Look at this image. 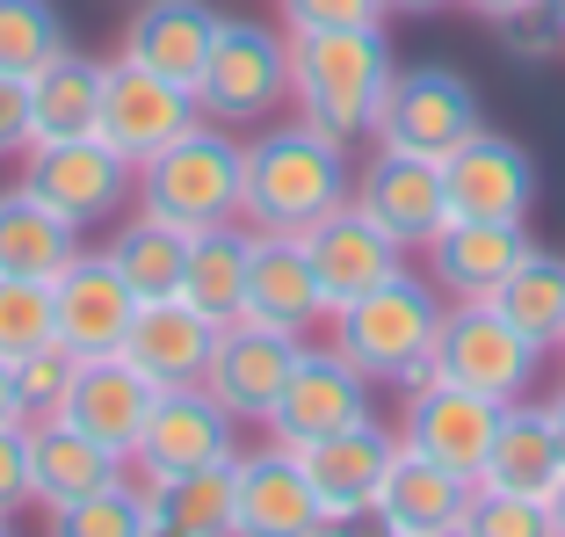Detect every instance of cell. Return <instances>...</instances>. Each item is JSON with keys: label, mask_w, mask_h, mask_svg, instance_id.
I'll list each match as a JSON object with an SVG mask.
<instances>
[{"label": "cell", "mask_w": 565, "mask_h": 537, "mask_svg": "<svg viewBox=\"0 0 565 537\" xmlns=\"http://www.w3.org/2000/svg\"><path fill=\"white\" fill-rule=\"evenodd\" d=\"M58 51H73V36H66V15L51 0H0V73L8 81L44 73Z\"/></svg>", "instance_id": "34"}, {"label": "cell", "mask_w": 565, "mask_h": 537, "mask_svg": "<svg viewBox=\"0 0 565 537\" xmlns=\"http://www.w3.org/2000/svg\"><path fill=\"white\" fill-rule=\"evenodd\" d=\"M152 400H160V386L117 349V356H81V364H73V386H66V400H58V414H66L73 429H87L95 443H109V451L131 465Z\"/></svg>", "instance_id": "21"}, {"label": "cell", "mask_w": 565, "mask_h": 537, "mask_svg": "<svg viewBox=\"0 0 565 537\" xmlns=\"http://www.w3.org/2000/svg\"><path fill=\"white\" fill-rule=\"evenodd\" d=\"M22 189L44 197L58 219L87 225H109L131 211L138 197V168L124 160L102 131H81V138H44V146H22Z\"/></svg>", "instance_id": "6"}, {"label": "cell", "mask_w": 565, "mask_h": 537, "mask_svg": "<svg viewBox=\"0 0 565 537\" xmlns=\"http://www.w3.org/2000/svg\"><path fill=\"white\" fill-rule=\"evenodd\" d=\"M22 87H30V146L95 131V117H102V59L58 51V59H51L44 73H30Z\"/></svg>", "instance_id": "30"}, {"label": "cell", "mask_w": 565, "mask_h": 537, "mask_svg": "<svg viewBox=\"0 0 565 537\" xmlns=\"http://www.w3.org/2000/svg\"><path fill=\"white\" fill-rule=\"evenodd\" d=\"M370 392H377V378H363V370L333 349V341H327V349H312V341H305L262 429L276 443H290V451H298V443H312V436H333V429H349V421L377 414V407H370Z\"/></svg>", "instance_id": "12"}, {"label": "cell", "mask_w": 565, "mask_h": 537, "mask_svg": "<svg viewBox=\"0 0 565 537\" xmlns=\"http://www.w3.org/2000/svg\"><path fill=\"white\" fill-rule=\"evenodd\" d=\"M282 30H349V22H384V0H276Z\"/></svg>", "instance_id": "40"}, {"label": "cell", "mask_w": 565, "mask_h": 537, "mask_svg": "<svg viewBox=\"0 0 565 537\" xmlns=\"http://www.w3.org/2000/svg\"><path fill=\"white\" fill-rule=\"evenodd\" d=\"M239 197H247V138H233V124L196 117L182 138H167L152 160H138V211L203 233V225L239 219Z\"/></svg>", "instance_id": "4"}, {"label": "cell", "mask_w": 565, "mask_h": 537, "mask_svg": "<svg viewBox=\"0 0 565 537\" xmlns=\"http://www.w3.org/2000/svg\"><path fill=\"white\" fill-rule=\"evenodd\" d=\"M247 262H254V225L247 219H225V225L189 233L182 298L196 305V313H211L217 327H225V319H239V305H247Z\"/></svg>", "instance_id": "29"}, {"label": "cell", "mask_w": 565, "mask_h": 537, "mask_svg": "<svg viewBox=\"0 0 565 537\" xmlns=\"http://www.w3.org/2000/svg\"><path fill=\"white\" fill-rule=\"evenodd\" d=\"M196 117H203L196 87L167 81V73L138 66V59H124V51H117V59H102V117H95V131L109 138L131 168L152 160L167 138H182Z\"/></svg>", "instance_id": "10"}, {"label": "cell", "mask_w": 565, "mask_h": 537, "mask_svg": "<svg viewBox=\"0 0 565 537\" xmlns=\"http://www.w3.org/2000/svg\"><path fill=\"white\" fill-rule=\"evenodd\" d=\"M479 124H486L479 87H471L457 66H399L392 87H384V109H377L370 146L435 152V160H443V152H457Z\"/></svg>", "instance_id": "8"}, {"label": "cell", "mask_w": 565, "mask_h": 537, "mask_svg": "<svg viewBox=\"0 0 565 537\" xmlns=\"http://www.w3.org/2000/svg\"><path fill=\"white\" fill-rule=\"evenodd\" d=\"M443 182H449V219H530L536 160L522 138L479 124L457 152H443Z\"/></svg>", "instance_id": "18"}, {"label": "cell", "mask_w": 565, "mask_h": 537, "mask_svg": "<svg viewBox=\"0 0 565 537\" xmlns=\"http://www.w3.org/2000/svg\"><path fill=\"white\" fill-rule=\"evenodd\" d=\"M471 537H551V508L530 494H471Z\"/></svg>", "instance_id": "38"}, {"label": "cell", "mask_w": 565, "mask_h": 537, "mask_svg": "<svg viewBox=\"0 0 565 537\" xmlns=\"http://www.w3.org/2000/svg\"><path fill=\"white\" fill-rule=\"evenodd\" d=\"M558 356H565V349H558Z\"/></svg>", "instance_id": "50"}, {"label": "cell", "mask_w": 565, "mask_h": 537, "mask_svg": "<svg viewBox=\"0 0 565 537\" xmlns=\"http://www.w3.org/2000/svg\"><path fill=\"white\" fill-rule=\"evenodd\" d=\"M73 364H81V356L58 349V341H44V349L22 356V364H15L22 414H58V400H66V386H73Z\"/></svg>", "instance_id": "39"}, {"label": "cell", "mask_w": 565, "mask_h": 537, "mask_svg": "<svg viewBox=\"0 0 565 537\" xmlns=\"http://www.w3.org/2000/svg\"><path fill=\"white\" fill-rule=\"evenodd\" d=\"M298 240H305V254H312L319 291H327V319L341 313L349 298H363V291H377L384 276H399V268H406V248L370 219L363 203H333L327 219H312Z\"/></svg>", "instance_id": "16"}, {"label": "cell", "mask_w": 565, "mask_h": 537, "mask_svg": "<svg viewBox=\"0 0 565 537\" xmlns=\"http://www.w3.org/2000/svg\"><path fill=\"white\" fill-rule=\"evenodd\" d=\"M239 457V414L217 400L211 386H160L146 429H138L131 465L146 480H174V472H203V465H233Z\"/></svg>", "instance_id": "9"}, {"label": "cell", "mask_w": 565, "mask_h": 537, "mask_svg": "<svg viewBox=\"0 0 565 537\" xmlns=\"http://www.w3.org/2000/svg\"><path fill=\"white\" fill-rule=\"evenodd\" d=\"M392 451H399V429H384L377 414L349 421V429H333V436L298 443L319 502H327V530L370 523V502H377V480H384V465H392Z\"/></svg>", "instance_id": "19"}, {"label": "cell", "mask_w": 565, "mask_h": 537, "mask_svg": "<svg viewBox=\"0 0 565 537\" xmlns=\"http://www.w3.org/2000/svg\"><path fill=\"white\" fill-rule=\"evenodd\" d=\"M392 15H443V8H457V0H384Z\"/></svg>", "instance_id": "44"}, {"label": "cell", "mask_w": 565, "mask_h": 537, "mask_svg": "<svg viewBox=\"0 0 565 537\" xmlns=\"http://www.w3.org/2000/svg\"><path fill=\"white\" fill-rule=\"evenodd\" d=\"M493 36H500L508 59H522V66H544V59H558V51H565V22L551 15L544 0H522L515 15H500Z\"/></svg>", "instance_id": "37"}, {"label": "cell", "mask_w": 565, "mask_h": 537, "mask_svg": "<svg viewBox=\"0 0 565 537\" xmlns=\"http://www.w3.org/2000/svg\"><path fill=\"white\" fill-rule=\"evenodd\" d=\"M117 472H124V457L109 443H95L87 429H73L66 414H30V502L44 516L81 502V494H95Z\"/></svg>", "instance_id": "27"}, {"label": "cell", "mask_w": 565, "mask_h": 537, "mask_svg": "<svg viewBox=\"0 0 565 537\" xmlns=\"http://www.w3.org/2000/svg\"><path fill=\"white\" fill-rule=\"evenodd\" d=\"M247 319L268 327H290V335H312L327 319V291L312 276V254L298 233H254V262H247Z\"/></svg>", "instance_id": "26"}, {"label": "cell", "mask_w": 565, "mask_h": 537, "mask_svg": "<svg viewBox=\"0 0 565 537\" xmlns=\"http://www.w3.org/2000/svg\"><path fill=\"white\" fill-rule=\"evenodd\" d=\"M471 494H479V480H465V472H449V465H435V457L399 443L392 465H384V480H377L370 523L384 537H465Z\"/></svg>", "instance_id": "15"}, {"label": "cell", "mask_w": 565, "mask_h": 537, "mask_svg": "<svg viewBox=\"0 0 565 537\" xmlns=\"http://www.w3.org/2000/svg\"><path fill=\"white\" fill-rule=\"evenodd\" d=\"M349 203H363L384 233L399 240L406 254H420L435 233L449 225V182H443V160L435 152H399V146H377L355 168Z\"/></svg>", "instance_id": "13"}, {"label": "cell", "mask_w": 565, "mask_h": 537, "mask_svg": "<svg viewBox=\"0 0 565 537\" xmlns=\"http://www.w3.org/2000/svg\"><path fill=\"white\" fill-rule=\"evenodd\" d=\"M457 8H471V15H486V22H500V15H515L522 0H457Z\"/></svg>", "instance_id": "45"}, {"label": "cell", "mask_w": 565, "mask_h": 537, "mask_svg": "<svg viewBox=\"0 0 565 537\" xmlns=\"http://www.w3.org/2000/svg\"><path fill=\"white\" fill-rule=\"evenodd\" d=\"M30 502V421H0V508Z\"/></svg>", "instance_id": "41"}, {"label": "cell", "mask_w": 565, "mask_h": 537, "mask_svg": "<svg viewBox=\"0 0 565 537\" xmlns=\"http://www.w3.org/2000/svg\"><path fill=\"white\" fill-rule=\"evenodd\" d=\"M217 30H225V15H217L211 0H138L131 22H124V59H138V66L167 73V81L196 87Z\"/></svg>", "instance_id": "24"}, {"label": "cell", "mask_w": 565, "mask_h": 537, "mask_svg": "<svg viewBox=\"0 0 565 537\" xmlns=\"http://www.w3.org/2000/svg\"><path fill=\"white\" fill-rule=\"evenodd\" d=\"M565 472V443H558V421H551V400H508L493 429V451L479 465V487L486 494H530L544 502Z\"/></svg>", "instance_id": "25"}, {"label": "cell", "mask_w": 565, "mask_h": 537, "mask_svg": "<svg viewBox=\"0 0 565 537\" xmlns=\"http://www.w3.org/2000/svg\"><path fill=\"white\" fill-rule=\"evenodd\" d=\"M102 254H109V268L131 284V298H174V291H182V262H189V233L131 203Z\"/></svg>", "instance_id": "31"}, {"label": "cell", "mask_w": 565, "mask_h": 537, "mask_svg": "<svg viewBox=\"0 0 565 537\" xmlns=\"http://www.w3.org/2000/svg\"><path fill=\"white\" fill-rule=\"evenodd\" d=\"M51 530L66 537H152V508H146V480H102L95 494L51 508Z\"/></svg>", "instance_id": "35"}, {"label": "cell", "mask_w": 565, "mask_h": 537, "mask_svg": "<svg viewBox=\"0 0 565 537\" xmlns=\"http://www.w3.org/2000/svg\"><path fill=\"white\" fill-rule=\"evenodd\" d=\"M290 102V59H282V30L247 15H225L211 59L196 73V109L211 124H268Z\"/></svg>", "instance_id": "7"}, {"label": "cell", "mask_w": 565, "mask_h": 537, "mask_svg": "<svg viewBox=\"0 0 565 537\" xmlns=\"http://www.w3.org/2000/svg\"><path fill=\"white\" fill-rule=\"evenodd\" d=\"M349 146L327 131H312L305 117L290 124H262L247 138V197L239 219L254 233H305L312 219H327L333 203H349Z\"/></svg>", "instance_id": "2"}, {"label": "cell", "mask_w": 565, "mask_h": 537, "mask_svg": "<svg viewBox=\"0 0 565 537\" xmlns=\"http://www.w3.org/2000/svg\"><path fill=\"white\" fill-rule=\"evenodd\" d=\"M443 313L449 298L420 276V268H399V276H384L377 291L349 298L333 313V349L349 356L363 378L377 386H420L435 370V335H443Z\"/></svg>", "instance_id": "3"}, {"label": "cell", "mask_w": 565, "mask_h": 537, "mask_svg": "<svg viewBox=\"0 0 565 537\" xmlns=\"http://www.w3.org/2000/svg\"><path fill=\"white\" fill-rule=\"evenodd\" d=\"M493 305L515 319V327L536 341V349L558 356V349H565V254L530 248L515 268H508V276H500Z\"/></svg>", "instance_id": "33"}, {"label": "cell", "mask_w": 565, "mask_h": 537, "mask_svg": "<svg viewBox=\"0 0 565 537\" xmlns=\"http://www.w3.org/2000/svg\"><path fill=\"white\" fill-rule=\"evenodd\" d=\"M500 414H508V400H486V392L449 386V378L428 370V378L406 386V400H399V443L420 451V457H435V465H449V472H465V480H479Z\"/></svg>", "instance_id": "11"}, {"label": "cell", "mask_w": 565, "mask_h": 537, "mask_svg": "<svg viewBox=\"0 0 565 537\" xmlns=\"http://www.w3.org/2000/svg\"><path fill=\"white\" fill-rule=\"evenodd\" d=\"M44 341H58V327H51V284L0 268V356L22 364V356L44 349Z\"/></svg>", "instance_id": "36"}, {"label": "cell", "mask_w": 565, "mask_h": 537, "mask_svg": "<svg viewBox=\"0 0 565 537\" xmlns=\"http://www.w3.org/2000/svg\"><path fill=\"white\" fill-rule=\"evenodd\" d=\"M233 530L247 537H312L327 530V502H319L312 472L290 443H254L233 457Z\"/></svg>", "instance_id": "14"}, {"label": "cell", "mask_w": 565, "mask_h": 537, "mask_svg": "<svg viewBox=\"0 0 565 537\" xmlns=\"http://www.w3.org/2000/svg\"><path fill=\"white\" fill-rule=\"evenodd\" d=\"M30 146V87L0 73V160Z\"/></svg>", "instance_id": "42"}, {"label": "cell", "mask_w": 565, "mask_h": 537, "mask_svg": "<svg viewBox=\"0 0 565 537\" xmlns=\"http://www.w3.org/2000/svg\"><path fill=\"white\" fill-rule=\"evenodd\" d=\"M146 508H152V537H225L233 530V465L146 480Z\"/></svg>", "instance_id": "32"}, {"label": "cell", "mask_w": 565, "mask_h": 537, "mask_svg": "<svg viewBox=\"0 0 565 537\" xmlns=\"http://www.w3.org/2000/svg\"><path fill=\"white\" fill-rule=\"evenodd\" d=\"M544 508H551V537H565V472H558V487L544 494Z\"/></svg>", "instance_id": "46"}, {"label": "cell", "mask_w": 565, "mask_h": 537, "mask_svg": "<svg viewBox=\"0 0 565 537\" xmlns=\"http://www.w3.org/2000/svg\"><path fill=\"white\" fill-rule=\"evenodd\" d=\"M131 313H138V298L109 268V254H81L51 284V327H58V349H73V356H117Z\"/></svg>", "instance_id": "22"}, {"label": "cell", "mask_w": 565, "mask_h": 537, "mask_svg": "<svg viewBox=\"0 0 565 537\" xmlns=\"http://www.w3.org/2000/svg\"><path fill=\"white\" fill-rule=\"evenodd\" d=\"M544 356L515 319L500 313L493 298H465L443 313V335H435V378L449 386H471L486 400H530L536 378H544Z\"/></svg>", "instance_id": "5"}, {"label": "cell", "mask_w": 565, "mask_h": 537, "mask_svg": "<svg viewBox=\"0 0 565 537\" xmlns=\"http://www.w3.org/2000/svg\"><path fill=\"white\" fill-rule=\"evenodd\" d=\"M282 59H290V109L312 131L363 146L377 131L384 87L399 73L384 22H349V30H282Z\"/></svg>", "instance_id": "1"}, {"label": "cell", "mask_w": 565, "mask_h": 537, "mask_svg": "<svg viewBox=\"0 0 565 537\" xmlns=\"http://www.w3.org/2000/svg\"><path fill=\"white\" fill-rule=\"evenodd\" d=\"M551 421H558V443H565V386L551 392Z\"/></svg>", "instance_id": "47"}, {"label": "cell", "mask_w": 565, "mask_h": 537, "mask_svg": "<svg viewBox=\"0 0 565 537\" xmlns=\"http://www.w3.org/2000/svg\"><path fill=\"white\" fill-rule=\"evenodd\" d=\"M217 349V319L174 291V298H138L131 327H124V356L146 370L152 386H203Z\"/></svg>", "instance_id": "23"}, {"label": "cell", "mask_w": 565, "mask_h": 537, "mask_svg": "<svg viewBox=\"0 0 565 537\" xmlns=\"http://www.w3.org/2000/svg\"><path fill=\"white\" fill-rule=\"evenodd\" d=\"M0 421H30L22 414V386H15V364L0 356Z\"/></svg>", "instance_id": "43"}, {"label": "cell", "mask_w": 565, "mask_h": 537, "mask_svg": "<svg viewBox=\"0 0 565 537\" xmlns=\"http://www.w3.org/2000/svg\"><path fill=\"white\" fill-rule=\"evenodd\" d=\"M81 225L58 219L44 197L30 189H0V268L8 276H36V284H58L73 262H81Z\"/></svg>", "instance_id": "28"}, {"label": "cell", "mask_w": 565, "mask_h": 537, "mask_svg": "<svg viewBox=\"0 0 565 537\" xmlns=\"http://www.w3.org/2000/svg\"><path fill=\"white\" fill-rule=\"evenodd\" d=\"M305 335H290V327H268V319H225L217 327V349H211V370H203V386L217 392V400L239 414V429H262L268 407H276L282 378H290V364H298Z\"/></svg>", "instance_id": "17"}, {"label": "cell", "mask_w": 565, "mask_h": 537, "mask_svg": "<svg viewBox=\"0 0 565 537\" xmlns=\"http://www.w3.org/2000/svg\"><path fill=\"white\" fill-rule=\"evenodd\" d=\"M544 8H551V15H558V22H565V0H544Z\"/></svg>", "instance_id": "48"}, {"label": "cell", "mask_w": 565, "mask_h": 537, "mask_svg": "<svg viewBox=\"0 0 565 537\" xmlns=\"http://www.w3.org/2000/svg\"><path fill=\"white\" fill-rule=\"evenodd\" d=\"M8 523H15V516H8V508H0V530H8Z\"/></svg>", "instance_id": "49"}, {"label": "cell", "mask_w": 565, "mask_h": 537, "mask_svg": "<svg viewBox=\"0 0 565 537\" xmlns=\"http://www.w3.org/2000/svg\"><path fill=\"white\" fill-rule=\"evenodd\" d=\"M530 219H449L443 233L420 248V276L443 291L449 305L465 298H493L500 276L530 254Z\"/></svg>", "instance_id": "20"}]
</instances>
